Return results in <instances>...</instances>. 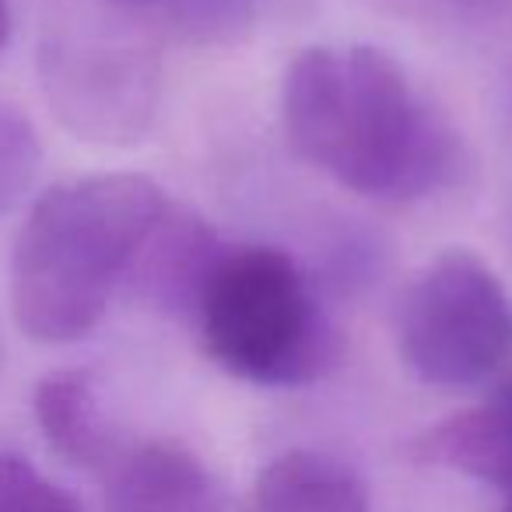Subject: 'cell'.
<instances>
[{
  "label": "cell",
  "instance_id": "obj_12",
  "mask_svg": "<svg viewBox=\"0 0 512 512\" xmlns=\"http://www.w3.org/2000/svg\"><path fill=\"white\" fill-rule=\"evenodd\" d=\"M43 165V144L32 120L0 99V214L15 211L32 190Z\"/></svg>",
  "mask_w": 512,
  "mask_h": 512
},
{
  "label": "cell",
  "instance_id": "obj_13",
  "mask_svg": "<svg viewBox=\"0 0 512 512\" xmlns=\"http://www.w3.org/2000/svg\"><path fill=\"white\" fill-rule=\"evenodd\" d=\"M0 512H85L67 488L32 467L25 456L0 453Z\"/></svg>",
  "mask_w": 512,
  "mask_h": 512
},
{
  "label": "cell",
  "instance_id": "obj_2",
  "mask_svg": "<svg viewBox=\"0 0 512 512\" xmlns=\"http://www.w3.org/2000/svg\"><path fill=\"white\" fill-rule=\"evenodd\" d=\"M165 211L162 186L141 172H102L46 190L11 253L18 330L39 344L92 334Z\"/></svg>",
  "mask_w": 512,
  "mask_h": 512
},
{
  "label": "cell",
  "instance_id": "obj_10",
  "mask_svg": "<svg viewBox=\"0 0 512 512\" xmlns=\"http://www.w3.org/2000/svg\"><path fill=\"white\" fill-rule=\"evenodd\" d=\"M39 432L67 463L85 470H109L116 460L113 435L102 421L92 376L81 369H60L39 379L32 393Z\"/></svg>",
  "mask_w": 512,
  "mask_h": 512
},
{
  "label": "cell",
  "instance_id": "obj_5",
  "mask_svg": "<svg viewBox=\"0 0 512 512\" xmlns=\"http://www.w3.org/2000/svg\"><path fill=\"white\" fill-rule=\"evenodd\" d=\"M39 85L53 116L74 137L127 148L155 123L162 71L155 50L141 39L78 25L43 39Z\"/></svg>",
  "mask_w": 512,
  "mask_h": 512
},
{
  "label": "cell",
  "instance_id": "obj_11",
  "mask_svg": "<svg viewBox=\"0 0 512 512\" xmlns=\"http://www.w3.org/2000/svg\"><path fill=\"white\" fill-rule=\"evenodd\" d=\"M169 25L193 46H235L253 32L256 0H158Z\"/></svg>",
  "mask_w": 512,
  "mask_h": 512
},
{
  "label": "cell",
  "instance_id": "obj_7",
  "mask_svg": "<svg viewBox=\"0 0 512 512\" xmlns=\"http://www.w3.org/2000/svg\"><path fill=\"white\" fill-rule=\"evenodd\" d=\"M411 449L421 463L449 467L512 495V369L484 404L425 428Z\"/></svg>",
  "mask_w": 512,
  "mask_h": 512
},
{
  "label": "cell",
  "instance_id": "obj_15",
  "mask_svg": "<svg viewBox=\"0 0 512 512\" xmlns=\"http://www.w3.org/2000/svg\"><path fill=\"white\" fill-rule=\"evenodd\" d=\"M123 8H144V4H158V0H116Z\"/></svg>",
  "mask_w": 512,
  "mask_h": 512
},
{
  "label": "cell",
  "instance_id": "obj_3",
  "mask_svg": "<svg viewBox=\"0 0 512 512\" xmlns=\"http://www.w3.org/2000/svg\"><path fill=\"white\" fill-rule=\"evenodd\" d=\"M193 316L207 358L256 386H309L341 358L306 274L274 246L221 249Z\"/></svg>",
  "mask_w": 512,
  "mask_h": 512
},
{
  "label": "cell",
  "instance_id": "obj_6",
  "mask_svg": "<svg viewBox=\"0 0 512 512\" xmlns=\"http://www.w3.org/2000/svg\"><path fill=\"white\" fill-rule=\"evenodd\" d=\"M106 512H228L221 481L179 442H141L109 463Z\"/></svg>",
  "mask_w": 512,
  "mask_h": 512
},
{
  "label": "cell",
  "instance_id": "obj_1",
  "mask_svg": "<svg viewBox=\"0 0 512 512\" xmlns=\"http://www.w3.org/2000/svg\"><path fill=\"white\" fill-rule=\"evenodd\" d=\"M281 123L295 155L362 197L421 200L456 169V134L369 43L302 50L281 81Z\"/></svg>",
  "mask_w": 512,
  "mask_h": 512
},
{
  "label": "cell",
  "instance_id": "obj_9",
  "mask_svg": "<svg viewBox=\"0 0 512 512\" xmlns=\"http://www.w3.org/2000/svg\"><path fill=\"white\" fill-rule=\"evenodd\" d=\"M249 512H369V491L337 456L288 449L260 470Z\"/></svg>",
  "mask_w": 512,
  "mask_h": 512
},
{
  "label": "cell",
  "instance_id": "obj_16",
  "mask_svg": "<svg viewBox=\"0 0 512 512\" xmlns=\"http://www.w3.org/2000/svg\"><path fill=\"white\" fill-rule=\"evenodd\" d=\"M505 512H512V495H509V502H505Z\"/></svg>",
  "mask_w": 512,
  "mask_h": 512
},
{
  "label": "cell",
  "instance_id": "obj_8",
  "mask_svg": "<svg viewBox=\"0 0 512 512\" xmlns=\"http://www.w3.org/2000/svg\"><path fill=\"white\" fill-rule=\"evenodd\" d=\"M221 246L214 232L190 211H169L148 235V242L137 253L130 274H137L141 292L169 313H197L200 292L211 274Z\"/></svg>",
  "mask_w": 512,
  "mask_h": 512
},
{
  "label": "cell",
  "instance_id": "obj_14",
  "mask_svg": "<svg viewBox=\"0 0 512 512\" xmlns=\"http://www.w3.org/2000/svg\"><path fill=\"white\" fill-rule=\"evenodd\" d=\"M8 39H11V8H8V0H0V53H4Z\"/></svg>",
  "mask_w": 512,
  "mask_h": 512
},
{
  "label": "cell",
  "instance_id": "obj_4",
  "mask_svg": "<svg viewBox=\"0 0 512 512\" xmlns=\"http://www.w3.org/2000/svg\"><path fill=\"white\" fill-rule=\"evenodd\" d=\"M397 348L428 386L463 390L512 355V302L474 249L449 246L421 267L397 309Z\"/></svg>",
  "mask_w": 512,
  "mask_h": 512
}]
</instances>
